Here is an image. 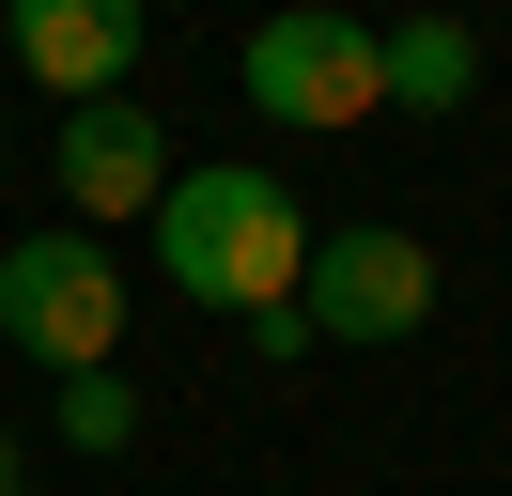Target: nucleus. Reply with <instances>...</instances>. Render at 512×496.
Returning <instances> with one entry per match:
<instances>
[{
	"instance_id": "2",
	"label": "nucleus",
	"mask_w": 512,
	"mask_h": 496,
	"mask_svg": "<svg viewBox=\"0 0 512 496\" xmlns=\"http://www.w3.org/2000/svg\"><path fill=\"white\" fill-rule=\"evenodd\" d=\"M0 341L32 372H125V248L109 233H16L0 248Z\"/></svg>"
},
{
	"instance_id": "4",
	"label": "nucleus",
	"mask_w": 512,
	"mask_h": 496,
	"mask_svg": "<svg viewBox=\"0 0 512 496\" xmlns=\"http://www.w3.org/2000/svg\"><path fill=\"white\" fill-rule=\"evenodd\" d=\"M233 93H249L264 124H373L388 109V47L311 0V16H264L249 47H233Z\"/></svg>"
},
{
	"instance_id": "5",
	"label": "nucleus",
	"mask_w": 512,
	"mask_h": 496,
	"mask_svg": "<svg viewBox=\"0 0 512 496\" xmlns=\"http://www.w3.org/2000/svg\"><path fill=\"white\" fill-rule=\"evenodd\" d=\"M47 171H63V233H156L171 202V124L140 109V93H109V109H63L47 124Z\"/></svg>"
},
{
	"instance_id": "9",
	"label": "nucleus",
	"mask_w": 512,
	"mask_h": 496,
	"mask_svg": "<svg viewBox=\"0 0 512 496\" xmlns=\"http://www.w3.org/2000/svg\"><path fill=\"white\" fill-rule=\"evenodd\" d=\"M0 496H16V434H0Z\"/></svg>"
},
{
	"instance_id": "8",
	"label": "nucleus",
	"mask_w": 512,
	"mask_h": 496,
	"mask_svg": "<svg viewBox=\"0 0 512 496\" xmlns=\"http://www.w3.org/2000/svg\"><path fill=\"white\" fill-rule=\"evenodd\" d=\"M63 434H78V450H125V434H140V388H125V372H63Z\"/></svg>"
},
{
	"instance_id": "6",
	"label": "nucleus",
	"mask_w": 512,
	"mask_h": 496,
	"mask_svg": "<svg viewBox=\"0 0 512 496\" xmlns=\"http://www.w3.org/2000/svg\"><path fill=\"white\" fill-rule=\"evenodd\" d=\"M0 47L32 62L63 109H109V93H125V62H140V0H16V16H0Z\"/></svg>"
},
{
	"instance_id": "3",
	"label": "nucleus",
	"mask_w": 512,
	"mask_h": 496,
	"mask_svg": "<svg viewBox=\"0 0 512 496\" xmlns=\"http://www.w3.org/2000/svg\"><path fill=\"white\" fill-rule=\"evenodd\" d=\"M295 326H311V341H419V326H435V248H419L404 217H342V233H311Z\"/></svg>"
},
{
	"instance_id": "1",
	"label": "nucleus",
	"mask_w": 512,
	"mask_h": 496,
	"mask_svg": "<svg viewBox=\"0 0 512 496\" xmlns=\"http://www.w3.org/2000/svg\"><path fill=\"white\" fill-rule=\"evenodd\" d=\"M156 279H171L187 310L264 326V310H295V279H311V202H295L264 155L171 171V202H156Z\"/></svg>"
},
{
	"instance_id": "7",
	"label": "nucleus",
	"mask_w": 512,
	"mask_h": 496,
	"mask_svg": "<svg viewBox=\"0 0 512 496\" xmlns=\"http://www.w3.org/2000/svg\"><path fill=\"white\" fill-rule=\"evenodd\" d=\"M388 47V109H419V124H450L481 93V31L466 16H404V31H373Z\"/></svg>"
}]
</instances>
